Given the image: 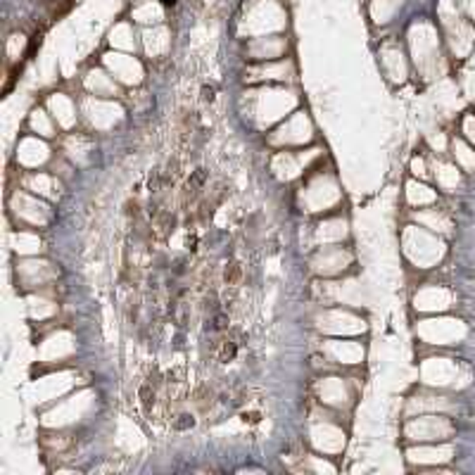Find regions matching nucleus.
Segmentation results:
<instances>
[{
	"mask_svg": "<svg viewBox=\"0 0 475 475\" xmlns=\"http://www.w3.org/2000/svg\"><path fill=\"white\" fill-rule=\"evenodd\" d=\"M193 426H195V421H193V416H188V414H181L179 421H174V428H176V431H188V428H193Z\"/></svg>",
	"mask_w": 475,
	"mask_h": 475,
	"instance_id": "20e7f679",
	"label": "nucleus"
},
{
	"mask_svg": "<svg viewBox=\"0 0 475 475\" xmlns=\"http://www.w3.org/2000/svg\"><path fill=\"white\" fill-rule=\"evenodd\" d=\"M164 3H174V0H164Z\"/></svg>",
	"mask_w": 475,
	"mask_h": 475,
	"instance_id": "0eeeda50",
	"label": "nucleus"
},
{
	"mask_svg": "<svg viewBox=\"0 0 475 475\" xmlns=\"http://www.w3.org/2000/svg\"><path fill=\"white\" fill-rule=\"evenodd\" d=\"M212 330H219V333H224V330H229V316L224 314V311H217L212 318Z\"/></svg>",
	"mask_w": 475,
	"mask_h": 475,
	"instance_id": "7ed1b4c3",
	"label": "nucleus"
},
{
	"mask_svg": "<svg viewBox=\"0 0 475 475\" xmlns=\"http://www.w3.org/2000/svg\"><path fill=\"white\" fill-rule=\"evenodd\" d=\"M240 281H243V266H240L238 262L226 264V269H224V285L226 288H238Z\"/></svg>",
	"mask_w": 475,
	"mask_h": 475,
	"instance_id": "f257e3e1",
	"label": "nucleus"
},
{
	"mask_svg": "<svg viewBox=\"0 0 475 475\" xmlns=\"http://www.w3.org/2000/svg\"><path fill=\"white\" fill-rule=\"evenodd\" d=\"M203 97H205V100H210V102H212V100H214V88H205V90H203Z\"/></svg>",
	"mask_w": 475,
	"mask_h": 475,
	"instance_id": "423d86ee",
	"label": "nucleus"
},
{
	"mask_svg": "<svg viewBox=\"0 0 475 475\" xmlns=\"http://www.w3.org/2000/svg\"><path fill=\"white\" fill-rule=\"evenodd\" d=\"M138 399L145 411H150V409L155 407V402H157V395H155V385H150V383H143V385L138 387Z\"/></svg>",
	"mask_w": 475,
	"mask_h": 475,
	"instance_id": "f03ea898",
	"label": "nucleus"
},
{
	"mask_svg": "<svg viewBox=\"0 0 475 475\" xmlns=\"http://www.w3.org/2000/svg\"><path fill=\"white\" fill-rule=\"evenodd\" d=\"M126 214H128V217H133V219H138L140 217V205L136 203V200H133V203H128L126 205Z\"/></svg>",
	"mask_w": 475,
	"mask_h": 475,
	"instance_id": "39448f33",
	"label": "nucleus"
}]
</instances>
